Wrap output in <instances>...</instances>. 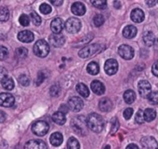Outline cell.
<instances>
[{
  "label": "cell",
  "mask_w": 158,
  "mask_h": 149,
  "mask_svg": "<svg viewBox=\"0 0 158 149\" xmlns=\"http://www.w3.org/2000/svg\"><path fill=\"white\" fill-rule=\"evenodd\" d=\"M87 124L89 129L94 132H101L104 128V120L102 117L96 113H92L88 117Z\"/></svg>",
  "instance_id": "cell-1"
},
{
  "label": "cell",
  "mask_w": 158,
  "mask_h": 149,
  "mask_svg": "<svg viewBox=\"0 0 158 149\" xmlns=\"http://www.w3.org/2000/svg\"><path fill=\"white\" fill-rule=\"evenodd\" d=\"M72 127L73 130L78 133L79 135H86L88 133V124H87V119H85L84 117H76L75 118L73 119L72 121Z\"/></svg>",
  "instance_id": "cell-2"
},
{
  "label": "cell",
  "mask_w": 158,
  "mask_h": 149,
  "mask_svg": "<svg viewBox=\"0 0 158 149\" xmlns=\"http://www.w3.org/2000/svg\"><path fill=\"white\" fill-rule=\"evenodd\" d=\"M34 53L40 58L46 57L49 53V45L46 40L43 39L36 41L34 46Z\"/></svg>",
  "instance_id": "cell-3"
},
{
  "label": "cell",
  "mask_w": 158,
  "mask_h": 149,
  "mask_svg": "<svg viewBox=\"0 0 158 149\" xmlns=\"http://www.w3.org/2000/svg\"><path fill=\"white\" fill-rule=\"evenodd\" d=\"M102 49H103V46H102L100 44H92V45H89V46L83 48L80 51H79L78 55L80 58L86 59V58H89L90 56H93L97 52L102 51Z\"/></svg>",
  "instance_id": "cell-4"
},
{
  "label": "cell",
  "mask_w": 158,
  "mask_h": 149,
  "mask_svg": "<svg viewBox=\"0 0 158 149\" xmlns=\"http://www.w3.org/2000/svg\"><path fill=\"white\" fill-rule=\"evenodd\" d=\"M49 130V125L48 122L43 120H38L35 122L32 126V131L37 136H44L48 133Z\"/></svg>",
  "instance_id": "cell-5"
},
{
  "label": "cell",
  "mask_w": 158,
  "mask_h": 149,
  "mask_svg": "<svg viewBox=\"0 0 158 149\" xmlns=\"http://www.w3.org/2000/svg\"><path fill=\"white\" fill-rule=\"evenodd\" d=\"M64 26H65V29L68 33L75 34L81 29V22L77 18L72 17L66 21V23H64Z\"/></svg>",
  "instance_id": "cell-6"
},
{
  "label": "cell",
  "mask_w": 158,
  "mask_h": 149,
  "mask_svg": "<svg viewBox=\"0 0 158 149\" xmlns=\"http://www.w3.org/2000/svg\"><path fill=\"white\" fill-rule=\"evenodd\" d=\"M68 107L73 112H79L84 107V102L81 98L73 96L68 101Z\"/></svg>",
  "instance_id": "cell-7"
},
{
  "label": "cell",
  "mask_w": 158,
  "mask_h": 149,
  "mask_svg": "<svg viewBox=\"0 0 158 149\" xmlns=\"http://www.w3.org/2000/svg\"><path fill=\"white\" fill-rule=\"evenodd\" d=\"M15 98L12 94L8 92L0 93V105L3 107H10L14 105Z\"/></svg>",
  "instance_id": "cell-8"
},
{
  "label": "cell",
  "mask_w": 158,
  "mask_h": 149,
  "mask_svg": "<svg viewBox=\"0 0 158 149\" xmlns=\"http://www.w3.org/2000/svg\"><path fill=\"white\" fill-rule=\"evenodd\" d=\"M142 149H158L157 141L152 136H145L140 140Z\"/></svg>",
  "instance_id": "cell-9"
},
{
  "label": "cell",
  "mask_w": 158,
  "mask_h": 149,
  "mask_svg": "<svg viewBox=\"0 0 158 149\" xmlns=\"http://www.w3.org/2000/svg\"><path fill=\"white\" fill-rule=\"evenodd\" d=\"M118 53L125 60H130L134 57V49L126 44H123L118 48Z\"/></svg>",
  "instance_id": "cell-10"
},
{
  "label": "cell",
  "mask_w": 158,
  "mask_h": 149,
  "mask_svg": "<svg viewBox=\"0 0 158 149\" xmlns=\"http://www.w3.org/2000/svg\"><path fill=\"white\" fill-rule=\"evenodd\" d=\"M118 70V62L114 59H109L105 62L104 71L108 76H113Z\"/></svg>",
  "instance_id": "cell-11"
},
{
  "label": "cell",
  "mask_w": 158,
  "mask_h": 149,
  "mask_svg": "<svg viewBox=\"0 0 158 149\" xmlns=\"http://www.w3.org/2000/svg\"><path fill=\"white\" fill-rule=\"evenodd\" d=\"M138 89H139V92L140 96L143 97V98H148V96L152 92V91H151L152 90L151 84L147 80L139 81V83L138 85Z\"/></svg>",
  "instance_id": "cell-12"
},
{
  "label": "cell",
  "mask_w": 158,
  "mask_h": 149,
  "mask_svg": "<svg viewBox=\"0 0 158 149\" xmlns=\"http://www.w3.org/2000/svg\"><path fill=\"white\" fill-rule=\"evenodd\" d=\"M24 149H48V145L42 140H30L25 143Z\"/></svg>",
  "instance_id": "cell-13"
},
{
  "label": "cell",
  "mask_w": 158,
  "mask_h": 149,
  "mask_svg": "<svg viewBox=\"0 0 158 149\" xmlns=\"http://www.w3.org/2000/svg\"><path fill=\"white\" fill-rule=\"evenodd\" d=\"M48 41L50 45H52L55 48L61 47L65 42V37L61 34H52L48 37Z\"/></svg>",
  "instance_id": "cell-14"
},
{
  "label": "cell",
  "mask_w": 158,
  "mask_h": 149,
  "mask_svg": "<svg viewBox=\"0 0 158 149\" xmlns=\"http://www.w3.org/2000/svg\"><path fill=\"white\" fill-rule=\"evenodd\" d=\"M63 27H64V23L60 18H55L50 23V28L53 34H60Z\"/></svg>",
  "instance_id": "cell-15"
},
{
  "label": "cell",
  "mask_w": 158,
  "mask_h": 149,
  "mask_svg": "<svg viewBox=\"0 0 158 149\" xmlns=\"http://www.w3.org/2000/svg\"><path fill=\"white\" fill-rule=\"evenodd\" d=\"M18 39L23 43H30L35 39V36L31 31L23 30L18 34Z\"/></svg>",
  "instance_id": "cell-16"
},
{
  "label": "cell",
  "mask_w": 158,
  "mask_h": 149,
  "mask_svg": "<svg viewBox=\"0 0 158 149\" xmlns=\"http://www.w3.org/2000/svg\"><path fill=\"white\" fill-rule=\"evenodd\" d=\"M72 12L76 16H83L86 13V6L81 2H75L72 5Z\"/></svg>",
  "instance_id": "cell-17"
},
{
  "label": "cell",
  "mask_w": 158,
  "mask_h": 149,
  "mask_svg": "<svg viewBox=\"0 0 158 149\" xmlns=\"http://www.w3.org/2000/svg\"><path fill=\"white\" fill-rule=\"evenodd\" d=\"M90 88H91V91L97 95H102L105 92L104 85L99 80H93L90 85Z\"/></svg>",
  "instance_id": "cell-18"
},
{
  "label": "cell",
  "mask_w": 158,
  "mask_h": 149,
  "mask_svg": "<svg viewBox=\"0 0 158 149\" xmlns=\"http://www.w3.org/2000/svg\"><path fill=\"white\" fill-rule=\"evenodd\" d=\"M130 17H131V20L134 23H139L143 22V20H144V12L140 9H135V10H133L131 11Z\"/></svg>",
  "instance_id": "cell-19"
},
{
  "label": "cell",
  "mask_w": 158,
  "mask_h": 149,
  "mask_svg": "<svg viewBox=\"0 0 158 149\" xmlns=\"http://www.w3.org/2000/svg\"><path fill=\"white\" fill-rule=\"evenodd\" d=\"M99 107L102 112H109L113 108V103L109 98H102L99 103Z\"/></svg>",
  "instance_id": "cell-20"
},
{
  "label": "cell",
  "mask_w": 158,
  "mask_h": 149,
  "mask_svg": "<svg viewBox=\"0 0 158 149\" xmlns=\"http://www.w3.org/2000/svg\"><path fill=\"white\" fill-rule=\"evenodd\" d=\"M49 141L53 146H60L63 142V136L60 132H54L51 134Z\"/></svg>",
  "instance_id": "cell-21"
},
{
  "label": "cell",
  "mask_w": 158,
  "mask_h": 149,
  "mask_svg": "<svg viewBox=\"0 0 158 149\" xmlns=\"http://www.w3.org/2000/svg\"><path fill=\"white\" fill-rule=\"evenodd\" d=\"M137 35V28L133 25H127L123 30V36L126 38H133Z\"/></svg>",
  "instance_id": "cell-22"
},
{
  "label": "cell",
  "mask_w": 158,
  "mask_h": 149,
  "mask_svg": "<svg viewBox=\"0 0 158 149\" xmlns=\"http://www.w3.org/2000/svg\"><path fill=\"white\" fill-rule=\"evenodd\" d=\"M0 82H1L2 87H3L5 90H8V91L12 90V89L14 88V86H15L13 79H12L10 77H9L8 74H7L6 77H4V78L1 79V81H0Z\"/></svg>",
  "instance_id": "cell-23"
},
{
  "label": "cell",
  "mask_w": 158,
  "mask_h": 149,
  "mask_svg": "<svg viewBox=\"0 0 158 149\" xmlns=\"http://www.w3.org/2000/svg\"><path fill=\"white\" fill-rule=\"evenodd\" d=\"M52 119L53 121L58 124V125H63L65 122H66V117H65V114L60 112V111H58V112H55L52 116Z\"/></svg>",
  "instance_id": "cell-24"
},
{
  "label": "cell",
  "mask_w": 158,
  "mask_h": 149,
  "mask_svg": "<svg viewBox=\"0 0 158 149\" xmlns=\"http://www.w3.org/2000/svg\"><path fill=\"white\" fill-rule=\"evenodd\" d=\"M143 42H144V44L146 46L152 47L154 44V42H155V36H154V35L152 32H150V31L144 33V35H143Z\"/></svg>",
  "instance_id": "cell-25"
},
{
  "label": "cell",
  "mask_w": 158,
  "mask_h": 149,
  "mask_svg": "<svg viewBox=\"0 0 158 149\" xmlns=\"http://www.w3.org/2000/svg\"><path fill=\"white\" fill-rule=\"evenodd\" d=\"M76 91L84 98H88L89 96V90L87 87V85H85L83 83H78L76 85Z\"/></svg>",
  "instance_id": "cell-26"
},
{
  "label": "cell",
  "mask_w": 158,
  "mask_h": 149,
  "mask_svg": "<svg viewBox=\"0 0 158 149\" xmlns=\"http://www.w3.org/2000/svg\"><path fill=\"white\" fill-rule=\"evenodd\" d=\"M87 71L89 74H92V76H96V74H99L100 72V67H99V64L96 62H91L88 64V67H87Z\"/></svg>",
  "instance_id": "cell-27"
},
{
  "label": "cell",
  "mask_w": 158,
  "mask_h": 149,
  "mask_svg": "<svg viewBox=\"0 0 158 149\" xmlns=\"http://www.w3.org/2000/svg\"><path fill=\"white\" fill-rule=\"evenodd\" d=\"M124 100L128 104L134 103V101L136 100V94H135V92L132 90H128V91L125 92V93H124Z\"/></svg>",
  "instance_id": "cell-28"
},
{
  "label": "cell",
  "mask_w": 158,
  "mask_h": 149,
  "mask_svg": "<svg viewBox=\"0 0 158 149\" xmlns=\"http://www.w3.org/2000/svg\"><path fill=\"white\" fill-rule=\"evenodd\" d=\"M156 117V111L152 108H147L145 111H144V118L146 121L148 122H151Z\"/></svg>",
  "instance_id": "cell-29"
},
{
  "label": "cell",
  "mask_w": 158,
  "mask_h": 149,
  "mask_svg": "<svg viewBox=\"0 0 158 149\" xmlns=\"http://www.w3.org/2000/svg\"><path fill=\"white\" fill-rule=\"evenodd\" d=\"M67 149H80V144H79L77 139H75L74 137L69 138L67 143Z\"/></svg>",
  "instance_id": "cell-30"
},
{
  "label": "cell",
  "mask_w": 158,
  "mask_h": 149,
  "mask_svg": "<svg viewBox=\"0 0 158 149\" xmlns=\"http://www.w3.org/2000/svg\"><path fill=\"white\" fill-rule=\"evenodd\" d=\"M10 18V11L7 8H0V23L7 22Z\"/></svg>",
  "instance_id": "cell-31"
},
{
  "label": "cell",
  "mask_w": 158,
  "mask_h": 149,
  "mask_svg": "<svg viewBox=\"0 0 158 149\" xmlns=\"http://www.w3.org/2000/svg\"><path fill=\"white\" fill-rule=\"evenodd\" d=\"M104 21H105V19L102 14H97L93 18V23H94L95 26H102L104 23Z\"/></svg>",
  "instance_id": "cell-32"
},
{
  "label": "cell",
  "mask_w": 158,
  "mask_h": 149,
  "mask_svg": "<svg viewBox=\"0 0 158 149\" xmlns=\"http://www.w3.org/2000/svg\"><path fill=\"white\" fill-rule=\"evenodd\" d=\"M91 3L94 7L101 9V10L104 9L107 6V2L105 1V0H92Z\"/></svg>",
  "instance_id": "cell-33"
},
{
  "label": "cell",
  "mask_w": 158,
  "mask_h": 149,
  "mask_svg": "<svg viewBox=\"0 0 158 149\" xmlns=\"http://www.w3.org/2000/svg\"><path fill=\"white\" fill-rule=\"evenodd\" d=\"M27 54H28V50L25 48H19V49H16V56L19 59H24V58H26Z\"/></svg>",
  "instance_id": "cell-34"
},
{
  "label": "cell",
  "mask_w": 158,
  "mask_h": 149,
  "mask_svg": "<svg viewBox=\"0 0 158 149\" xmlns=\"http://www.w3.org/2000/svg\"><path fill=\"white\" fill-rule=\"evenodd\" d=\"M135 121H136L138 124H142V123L145 121V118H144V112H143L142 110H139V111L136 113Z\"/></svg>",
  "instance_id": "cell-35"
},
{
  "label": "cell",
  "mask_w": 158,
  "mask_h": 149,
  "mask_svg": "<svg viewBox=\"0 0 158 149\" xmlns=\"http://www.w3.org/2000/svg\"><path fill=\"white\" fill-rule=\"evenodd\" d=\"M148 100L152 104H158V92H152L151 94L148 96Z\"/></svg>",
  "instance_id": "cell-36"
},
{
  "label": "cell",
  "mask_w": 158,
  "mask_h": 149,
  "mask_svg": "<svg viewBox=\"0 0 158 149\" xmlns=\"http://www.w3.org/2000/svg\"><path fill=\"white\" fill-rule=\"evenodd\" d=\"M18 81L20 82L21 85L26 87L30 84V79L26 76V74H21V76L18 78Z\"/></svg>",
  "instance_id": "cell-37"
},
{
  "label": "cell",
  "mask_w": 158,
  "mask_h": 149,
  "mask_svg": "<svg viewBox=\"0 0 158 149\" xmlns=\"http://www.w3.org/2000/svg\"><path fill=\"white\" fill-rule=\"evenodd\" d=\"M30 17H31V20H32V22H33V23L35 24V25H36V26H38V25H40V23H41V18H40V16L37 14V13H35V12H32L31 14H30Z\"/></svg>",
  "instance_id": "cell-38"
},
{
  "label": "cell",
  "mask_w": 158,
  "mask_h": 149,
  "mask_svg": "<svg viewBox=\"0 0 158 149\" xmlns=\"http://www.w3.org/2000/svg\"><path fill=\"white\" fill-rule=\"evenodd\" d=\"M19 22L23 26H28L30 23V18L26 14H22L19 18Z\"/></svg>",
  "instance_id": "cell-39"
},
{
  "label": "cell",
  "mask_w": 158,
  "mask_h": 149,
  "mask_svg": "<svg viewBox=\"0 0 158 149\" xmlns=\"http://www.w3.org/2000/svg\"><path fill=\"white\" fill-rule=\"evenodd\" d=\"M39 10H40L41 13L46 14V15H47V14H49V13L51 12V11H52L51 7H50L48 4H47V3H43V4H41V6H40Z\"/></svg>",
  "instance_id": "cell-40"
},
{
  "label": "cell",
  "mask_w": 158,
  "mask_h": 149,
  "mask_svg": "<svg viewBox=\"0 0 158 149\" xmlns=\"http://www.w3.org/2000/svg\"><path fill=\"white\" fill-rule=\"evenodd\" d=\"M9 56V50L6 47L0 46V61L7 59Z\"/></svg>",
  "instance_id": "cell-41"
},
{
  "label": "cell",
  "mask_w": 158,
  "mask_h": 149,
  "mask_svg": "<svg viewBox=\"0 0 158 149\" xmlns=\"http://www.w3.org/2000/svg\"><path fill=\"white\" fill-rule=\"evenodd\" d=\"M118 128H119V122H118L116 117H114L112 119V130H111V133H115L116 130H118Z\"/></svg>",
  "instance_id": "cell-42"
},
{
  "label": "cell",
  "mask_w": 158,
  "mask_h": 149,
  "mask_svg": "<svg viewBox=\"0 0 158 149\" xmlns=\"http://www.w3.org/2000/svg\"><path fill=\"white\" fill-rule=\"evenodd\" d=\"M59 93H60V87L58 85L52 86L51 89H50V95L55 97V96H58Z\"/></svg>",
  "instance_id": "cell-43"
},
{
  "label": "cell",
  "mask_w": 158,
  "mask_h": 149,
  "mask_svg": "<svg viewBox=\"0 0 158 149\" xmlns=\"http://www.w3.org/2000/svg\"><path fill=\"white\" fill-rule=\"evenodd\" d=\"M133 115V109L132 108H127L125 109L124 113H123V116L126 119H129Z\"/></svg>",
  "instance_id": "cell-44"
},
{
  "label": "cell",
  "mask_w": 158,
  "mask_h": 149,
  "mask_svg": "<svg viewBox=\"0 0 158 149\" xmlns=\"http://www.w3.org/2000/svg\"><path fill=\"white\" fill-rule=\"evenodd\" d=\"M45 78H46V76L44 74V73L43 72H39L38 76H37V79H36V85H40L44 81Z\"/></svg>",
  "instance_id": "cell-45"
},
{
  "label": "cell",
  "mask_w": 158,
  "mask_h": 149,
  "mask_svg": "<svg viewBox=\"0 0 158 149\" xmlns=\"http://www.w3.org/2000/svg\"><path fill=\"white\" fill-rule=\"evenodd\" d=\"M152 72L154 76L158 77V61L155 62L153 64H152Z\"/></svg>",
  "instance_id": "cell-46"
},
{
  "label": "cell",
  "mask_w": 158,
  "mask_h": 149,
  "mask_svg": "<svg viewBox=\"0 0 158 149\" xmlns=\"http://www.w3.org/2000/svg\"><path fill=\"white\" fill-rule=\"evenodd\" d=\"M6 118H7V116H6V114H5L3 111L0 110V123H3V122H5Z\"/></svg>",
  "instance_id": "cell-47"
},
{
  "label": "cell",
  "mask_w": 158,
  "mask_h": 149,
  "mask_svg": "<svg viewBox=\"0 0 158 149\" xmlns=\"http://www.w3.org/2000/svg\"><path fill=\"white\" fill-rule=\"evenodd\" d=\"M7 76V72H6V70H4L2 67H0V81H1V79L4 78V77H6Z\"/></svg>",
  "instance_id": "cell-48"
},
{
  "label": "cell",
  "mask_w": 158,
  "mask_h": 149,
  "mask_svg": "<svg viewBox=\"0 0 158 149\" xmlns=\"http://www.w3.org/2000/svg\"><path fill=\"white\" fill-rule=\"evenodd\" d=\"M68 106H66L65 104H61L60 105V112H62V113H64V114H66L67 112H68Z\"/></svg>",
  "instance_id": "cell-49"
},
{
  "label": "cell",
  "mask_w": 158,
  "mask_h": 149,
  "mask_svg": "<svg viewBox=\"0 0 158 149\" xmlns=\"http://www.w3.org/2000/svg\"><path fill=\"white\" fill-rule=\"evenodd\" d=\"M51 4L55 5V6H60L63 2L61 1V0H51Z\"/></svg>",
  "instance_id": "cell-50"
},
{
  "label": "cell",
  "mask_w": 158,
  "mask_h": 149,
  "mask_svg": "<svg viewBox=\"0 0 158 149\" xmlns=\"http://www.w3.org/2000/svg\"><path fill=\"white\" fill-rule=\"evenodd\" d=\"M126 149H139V147H138V145L135 144V143H130V144H128V145L127 146Z\"/></svg>",
  "instance_id": "cell-51"
},
{
  "label": "cell",
  "mask_w": 158,
  "mask_h": 149,
  "mask_svg": "<svg viewBox=\"0 0 158 149\" xmlns=\"http://www.w3.org/2000/svg\"><path fill=\"white\" fill-rule=\"evenodd\" d=\"M120 6H121V3H120L119 1H115V2H114V7H115L116 9H119Z\"/></svg>",
  "instance_id": "cell-52"
},
{
  "label": "cell",
  "mask_w": 158,
  "mask_h": 149,
  "mask_svg": "<svg viewBox=\"0 0 158 149\" xmlns=\"http://www.w3.org/2000/svg\"><path fill=\"white\" fill-rule=\"evenodd\" d=\"M146 3H147V5H148V6L152 7V6H153V5H154V4L156 3V2H155V1H152V2H150V1H147Z\"/></svg>",
  "instance_id": "cell-53"
}]
</instances>
